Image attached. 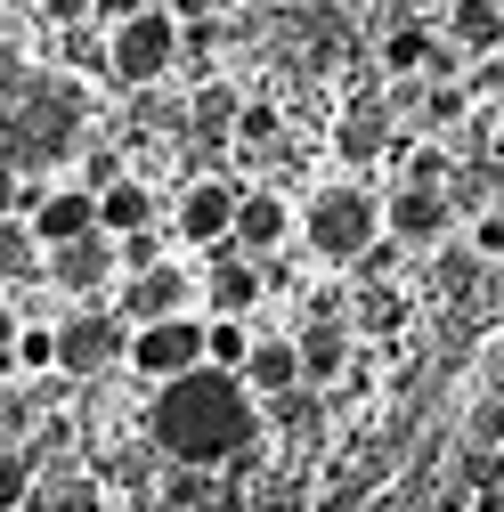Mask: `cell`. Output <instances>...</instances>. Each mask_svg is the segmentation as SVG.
<instances>
[{
	"mask_svg": "<svg viewBox=\"0 0 504 512\" xmlns=\"http://www.w3.org/2000/svg\"><path fill=\"white\" fill-rule=\"evenodd\" d=\"M391 147V98H350L342 122H334V155L342 163H383Z\"/></svg>",
	"mask_w": 504,
	"mask_h": 512,
	"instance_id": "obj_10",
	"label": "cell"
},
{
	"mask_svg": "<svg viewBox=\"0 0 504 512\" xmlns=\"http://www.w3.org/2000/svg\"><path fill=\"white\" fill-rule=\"evenodd\" d=\"M415 9H423V0H415Z\"/></svg>",
	"mask_w": 504,
	"mask_h": 512,
	"instance_id": "obj_32",
	"label": "cell"
},
{
	"mask_svg": "<svg viewBox=\"0 0 504 512\" xmlns=\"http://www.w3.org/2000/svg\"><path fill=\"white\" fill-rule=\"evenodd\" d=\"M114 244H122V269H131V277H139V269H163V236H155V228H139V236H114Z\"/></svg>",
	"mask_w": 504,
	"mask_h": 512,
	"instance_id": "obj_27",
	"label": "cell"
},
{
	"mask_svg": "<svg viewBox=\"0 0 504 512\" xmlns=\"http://www.w3.org/2000/svg\"><path fill=\"white\" fill-rule=\"evenodd\" d=\"M25 212V179H17V163H0V220H17Z\"/></svg>",
	"mask_w": 504,
	"mask_h": 512,
	"instance_id": "obj_30",
	"label": "cell"
},
{
	"mask_svg": "<svg viewBox=\"0 0 504 512\" xmlns=\"http://www.w3.org/2000/svg\"><path fill=\"white\" fill-rule=\"evenodd\" d=\"M114 269H122V244H114L106 228H98V236H82V244H57V252H49V277L66 285V293H98Z\"/></svg>",
	"mask_w": 504,
	"mask_h": 512,
	"instance_id": "obj_11",
	"label": "cell"
},
{
	"mask_svg": "<svg viewBox=\"0 0 504 512\" xmlns=\"http://www.w3.org/2000/svg\"><path fill=\"white\" fill-rule=\"evenodd\" d=\"M179 57H187V25H179L171 9H139L131 25L106 33V66H114L122 90H155Z\"/></svg>",
	"mask_w": 504,
	"mask_h": 512,
	"instance_id": "obj_3",
	"label": "cell"
},
{
	"mask_svg": "<svg viewBox=\"0 0 504 512\" xmlns=\"http://www.w3.org/2000/svg\"><path fill=\"white\" fill-rule=\"evenodd\" d=\"M277 106H236V147H277Z\"/></svg>",
	"mask_w": 504,
	"mask_h": 512,
	"instance_id": "obj_24",
	"label": "cell"
},
{
	"mask_svg": "<svg viewBox=\"0 0 504 512\" xmlns=\"http://www.w3.org/2000/svg\"><path fill=\"white\" fill-rule=\"evenodd\" d=\"M236 204H244V187H228V179H196V187H179L171 236H179V244H196V252H220V244L236 236Z\"/></svg>",
	"mask_w": 504,
	"mask_h": 512,
	"instance_id": "obj_6",
	"label": "cell"
},
{
	"mask_svg": "<svg viewBox=\"0 0 504 512\" xmlns=\"http://www.w3.org/2000/svg\"><path fill=\"white\" fill-rule=\"evenodd\" d=\"M41 17L57 33H74V25H98V0H41Z\"/></svg>",
	"mask_w": 504,
	"mask_h": 512,
	"instance_id": "obj_28",
	"label": "cell"
},
{
	"mask_svg": "<svg viewBox=\"0 0 504 512\" xmlns=\"http://www.w3.org/2000/svg\"><path fill=\"white\" fill-rule=\"evenodd\" d=\"M204 334H212L204 317H163V326H139V334H131V374L163 391V382L212 366V358H204Z\"/></svg>",
	"mask_w": 504,
	"mask_h": 512,
	"instance_id": "obj_5",
	"label": "cell"
},
{
	"mask_svg": "<svg viewBox=\"0 0 504 512\" xmlns=\"http://www.w3.org/2000/svg\"><path fill=\"white\" fill-rule=\"evenodd\" d=\"M33 488H41L33 456H25V447H0V512H25V504H33Z\"/></svg>",
	"mask_w": 504,
	"mask_h": 512,
	"instance_id": "obj_20",
	"label": "cell"
},
{
	"mask_svg": "<svg viewBox=\"0 0 504 512\" xmlns=\"http://www.w3.org/2000/svg\"><path fill=\"white\" fill-rule=\"evenodd\" d=\"M439 33L464 57H496L504 49V0H448V9H439Z\"/></svg>",
	"mask_w": 504,
	"mask_h": 512,
	"instance_id": "obj_13",
	"label": "cell"
},
{
	"mask_svg": "<svg viewBox=\"0 0 504 512\" xmlns=\"http://www.w3.org/2000/svg\"><path fill=\"white\" fill-rule=\"evenodd\" d=\"M212 9H228V0H212Z\"/></svg>",
	"mask_w": 504,
	"mask_h": 512,
	"instance_id": "obj_31",
	"label": "cell"
},
{
	"mask_svg": "<svg viewBox=\"0 0 504 512\" xmlns=\"http://www.w3.org/2000/svg\"><path fill=\"white\" fill-rule=\"evenodd\" d=\"M131 317H114V309H82L57 326V374H74V382H98L106 366H131Z\"/></svg>",
	"mask_w": 504,
	"mask_h": 512,
	"instance_id": "obj_4",
	"label": "cell"
},
{
	"mask_svg": "<svg viewBox=\"0 0 504 512\" xmlns=\"http://www.w3.org/2000/svg\"><path fill=\"white\" fill-rule=\"evenodd\" d=\"M431 49H439V33H431L423 17H399V25L383 33V74H399V82L431 74Z\"/></svg>",
	"mask_w": 504,
	"mask_h": 512,
	"instance_id": "obj_17",
	"label": "cell"
},
{
	"mask_svg": "<svg viewBox=\"0 0 504 512\" xmlns=\"http://www.w3.org/2000/svg\"><path fill=\"white\" fill-rule=\"evenodd\" d=\"M147 431L171 464H236L252 439H261V407H252V382L228 374V366H196L155 391L147 407Z\"/></svg>",
	"mask_w": 504,
	"mask_h": 512,
	"instance_id": "obj_1",
	"label": "cell"
},
{
	"mask_svg": "<svg viewBox=\"0 0 504 512\" xmlns=\"http://www.w3.org/2000/svg\"><path fill=\"white\" fill-rule=\"evenodd\" d=\"M98 228H106V236H139V228H155V187L114 179L106 196H98Z\"/></svg>",
	"mask_w": 504,
	"mask_h": 512,
	"instance_id": "obj_18",
	"label": "cell"
},
{
	"mask_svg": "<svg viewBox=\"0 0 504 512\" xmlns=\"http://www.w3.org/2000/svg\"><path fill=\"white\" fill-rule=\"evenodd\" d=\"M472 252H480V261H504V212H480L472 220Z\"/></svg>",
	"mask_w": 504,
	"mask_h": 512,
	"instance_id": "obj_29",
	"label": "cell"
},
{
	"mask_svg": "<svg viewBox=\"0 0 504 512\" xmlns=\"http://www.w3.org/2000/svg\"><path fill=\"white\" fill-rule=\"evenodd\" d=\"M33 423H41V407H33L25 391H0V447H17Z\"/></svg>",
	"mask_w": 504,
	"mask_h": 512,
	"instance_id": "obj_26",
	"label": "cell"
},
{
	"mask_svg": "<svg viewBox=\"0 0 504 512\" xmlns=\"http://www.w3.org/2000/svg\"><path fill=\"white\" fill-rule=\"evenodd\" d=\"M17 366L25 374H49L57 366V326H17Z\"/></svg>",
	"mask_w": 504,
	"mask_h": 512,
	"instance_id": "obj_23",
	"label": "cell"
},
{
	"mask_svg": "<svg viewBox=\"0 0 504 512\" xmlns=\"http://www.w3.org/2000/svg\"><path fill=\"white\" fill-rule=\"evenodd\" d=\"M448 212H456L448 187H399V196L383 204V228H391L407 252H431L439 236H448Z\"/></svg>",
	"mask_w": 504,
	"mask_h": 512,
	"instance_id": "obj_8",
	"label": "cell"
},
{
	"mask_svg": "<svg viewBox=\"0 0 504 512\" xmlns=\"http://www.w3.org/2000/svg\"><path fill=\"white\" fill-rule=\"evenodd\" d=\"M25 220H33L41 252L82 244V236H98V196L90 187H25Z\"/></svg>",
	"mask_w": 504,
	"mask_h": 512,
	"instance_id": "obj_7",
	"label": "cell"
},
{
	"mask_svg": "<svg viewBox=\"0 0 504 512\" xmlns=\"http://www.w3.org/2000/svg\"><path fill=\"white\" fill-rule=\"evenodd\" d=\"M293 342H301V382H334L350 366V326L342 317H309Z\"/></svg>",
	"mask_w": 504,
	"mask_h": 512,
	"instance_id": "obj_16",
	"label": "cell"
},
{
	"mask_svg": "<svg viewBox=\"0 0 504 512\" xmlns=\"http://www.w3.org/2000/svg\"><path fill=\"white\" fill-rule=\"evenodd\" d=\"M204 301H212L220 317H244L252 301H261V261H244L236 244H220V252H212V277H204Z\"/></svg>",
	"mask_w": 504,
	"mask_h": 512,
	"instance_id": "obj_14",
	"label": "cell"
},
{
	"mask_svg": "<svg viewBox=\"0 0 504 512\" xmlns=\"http://www.w3.org/2000/svg\"><path fill=\"white\" fill-rule=\"evenodd\" d=\"M423 122H431V131H456V122H464V90L456 82H431L423 90Z\"/></svg>",
	"mask_w": 504,
	"mask_h": 512,
	"instance_id": "obj_25",
	"label": "cell"
},
{
	"mask_svg": "<svg viewBox=\"0 0 504 512\" xmlns=\"http://www.w3.org/2000/svg\"><path fill=\"white\" fill-rule=\"evenodd\" d=\"M122 317L131 326H163V317H187V277L163 261V269H139L131 285H122Z\"/></svg>",
	"mask_w": 504,
	"mask_h": 512,
	"instance_id": "obj_12",
	"label": "cell"
},
{
	"mask_svg": "<svg viewBox=\"0 0 504 512\" xmlns=\"http://www.w3.org/2000/svg\"><path fill=\"white\" fill-rule=\"evenodd\" d=\"M33 269H41L33 220H0V285H17V277H33Z\"/></svg>",
	"mask_w": 504,
	"mask_h": 512,
	"instance_id": "obj_19",
	"label": "cell"
},
{
	"mask_svg": "<svg viewBox=\"0 0 504 512\" xmlns=\"http://www.w3.org/2000/svg\"><path fill=\"white\" fill-rule=\"evenodd\" d=\"M293 236V212H285V196H269V187H244V204H236V252L244 261H269V252Z\"/></svg>",
	"mask_w": 504,
	"mask_h": 512,
	"instance_id": "obj_9",
	"label": "cell"
},
{
	"mask_svg": "<svg viewBox=\"0 0 504 512\" xmlns=\"http://www.w3.org/2000/svg\"><path fill=\"white\" fill-rule=\"evenodd\" d=\"M25 512H98V488L90 480H41Z\"/></svg>",
	"mask_w": 504,
	"mask_h": 512,
	"instance_id": "obj_22",
	"label": "cell"
},
{
	"mask_svg": "<svg viewBox=\"0 0 504 512\" xmlns=\"http://www.w3.org/2000/svg\"><path fill=\"white\" fill-rule=\"evenodd\" d=\"M204 358H212V366H228V374H244V358H252V334H244V317H212V334H204Z\"/></svg>",
	"mask_w": 504,
	"mask_h": 512,
	"instance_id": "obj_21",
	"label": "cell"
},
{
	"mask_svg": "<svg viewBox=\"0 0 504 512\" xmlns=\"http://www.w3.org/2000/svg\"><path fill=\"white\" fill-rule=\"evenodd\" d=\"M309 252L318 261H366L374 244H383V204L366 196V187H326V196H309V220H301Z\"/></svg>",
	"mask_w": 504,
	"mask_h": 512,
	"instance_id": "obj_2",
	"label": "cell"
},
{
	"mask_svg": "<svg viewBox=\"0 0 504 512\" xmlns=\"http://www.w3.org/2000/svg\"><path fill=\"white\" fill-rule=\"evenodd\" d=\"M244 382H252V399H285V391H301V342H252V358H244Z\"/></svg>",
	"mask_w": 504,
	"mask_h": 512,
	"instance_id": "obj_15",
	"label": "cell"
}]
</instances>
